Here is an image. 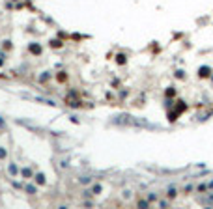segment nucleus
<instances>
[{"instance_id": "f03ea898", "label": "nucleus", "mask_w": 213, "mask_h": 209, "mask_svg": "<svg viewBox=\"0 0 213 209\" xmlns=\"http://www.w3.org/2000/svg\"><path fill=\"white\" fill-rule=\"evenodd\" d=\"M36 181L43 185V183H45V176H43V174H38V176H36Z\"/></svg>"}, {"instance_id": "39448f33", "label": "nucleus", "mask_w": 213, "mask_h": 209, "mask_svg": "<svg viewBox=\"0 0 213 209\" xmlns=\"http://www.w3.org/2000/svg\"><path fill=\"white\" fill-rule=\"evenodd\" d=\"M101 192V187H94V194H99Z\"/></svg>"}, {"instance_id": "0eeeda50", "label": "nucleus", "mask_w": 213, "mask_h": 209, "mask_svg": "<svg viewBox=\"0 0 213 209\" xmlns=\"http://www.w3.org/2000/svg\"><path fill=\"white\" fill-rule=\"evenodd\" d=\"M206 188H207L206 185H200V187H198V191H200V192H206Z\"/></svg>"}, {"instance_id": "f257e3e1", "label": "nucleus", "mask_w": 213, "mask_h": 209, "mask_svg": "<svg viewBox=\"0 0 213 209\" xmlns=\"http://www.w3.org/2000/svg\"><path fill=\"white\" fill-rule=\"evenodd\" d=\"M200 202H202V203H213V194H211V196H206V198H202Z\"/></svg>"}, {"instance_id": "20e7f679", "label": "nucleus", "mask_w": 213, "mask_h": 209, "mask_svg": "<svg viewBox=\"0 0 213 209\" xmlns=\"http://www.w3.org/2000/svg\"><path fill=\"white\" fill-rule=\"evenodd\" d=\"M138 207H148V202H146V200H140L138 202Z\"/></svg>"}, {"instance_id": "7ed1b4c3", "label": "nucleus", "mask_w": 213, "mask_h": 209, "mask_svg": "<svg viewBox=\"0 0 213 209\" xmlns=\"http://www.w3.org/2000/svg\"><path fill=\"white\" fill-rule=\"evenodd\" d=\"M207 75H209V69H200V77H207Z\"/></svg>"}, {"instance_id": "423d86ee", "label": "nucleus", "mask_w": 213, "mask_h": 209, "mask_svg": "<svg viewBox=\"0 0 213 209\" xmlns=\"http://www.w3.org/2000/svg\"><path fill=\"white\" fill-rule=\"evenodd\" d=\"M168 196H176V188H170V191H168Z\"/></svg>"}]
</instances>
